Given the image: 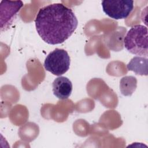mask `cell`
Returning <instances> with one entry per match:
<instances>
[{
    "instance_id": "obj_8",
    "label": "cell",
    "mask_w": 148,
    "mask_h": 148,
    "mask_svg": "<svg viewBox=\"0 0 148 148\" xmlns=\"http://www.w3.org/2000/svg\"><path fill=\"white\" fill-rule=\"evenodd\" d=\"M137 85L136 77L132 76L123 77L120 82V90L124 96L131 95L135 90Z\"/></svg>"
},
{
    "instance_id": "obj_7",
    "label": "cell",
    "mask_w": 148,
    "mask_h": 148,
    "mask_svg": "<svg viewBox=\"0 0 148 148\" xmlns=\"http://www.w3.org/2000/svg\"><path fill=\"white\" fill-rule=\"evenodd\" d=\"M147 58L136 56L133 57L127 65L128 71H133L136 75H147Z\"/></svg>"
},
{
    "instance_id": "obj_3",
    "label": "cell",
    "mask_w": 148,
    "mask_h": 148,
    "mask_svg": "<svg viewBox=\"0 0 148 148\" xmlns=\"http://www.w3.org/2000/svg\"><path fill=\"white\" fill-rule=\"evenodd\" d=\"M70 57L64 49H56L50 52L44 61L45 69L56 76L66 73L70 66Z\"/></svg>"
},
{
    "instance_id": "obj_4",
    "label": "cell",
    "mask_w": 148,
    "mask_h": 148,
    "mask_svg": "<svg viewBox=\"0 0 148 148\" xmlns=\"http://www.w3.org/2000/svg\"><path fill=\"white\" fill-rule=\"evenodd\" d=\"M101 4L104 13L114 20L126 18L134 8L131 0H104Z\"/></svg>"
},
{
    "instance_id": "obj_2",
    "label": "cell",
    "mask_w": 148,
    "mask_h": 148,
    "mask_svg": "<svg viewBox=\"0 0 148 148\" xmlns=\"http://www.w3.org/2000/svg\"><path fill=\"white\" fill-rule=\"evenodd\" d=\"M147 28L142 25L132 26L124 39L125 48L131 54L147 58L148 56Z\"/></svg>"
},
{
    "instance_id": "obj_5",
    "label": "cell",
    "mask_w": 148,
    "mask_h": 148,
    "mask_svg": "<svg viewBox=\"0 0 148 148\" xmlns=\"http://www.w3.org/2000/svg\"><path fill=\"white\" fill-rule=\"evenodd\" d=\"M23 5L21 1H2L1 2V30L9 27Z\"/></svg>"
},
{
    "instance_id": "obj_6",
    "label": "cell",
    "mask_w": 148,
    "mask_h": 148,
    "mask_svg": "<svg viewBox=\"0 0 148 148\" xmlns=\"http://www.w3.org/2000/svg\"><path fill=\"white\" fill-rule=\"evenodd\" d=\"M54 95L60 99H66L69 97L72 91V83L66 77L59 76L53 82Z\"/></svg>"
},
{
    "instance_id": "obj_1",
    "label": "cell",
    "mask_w": 148,
    "mask_h": 148,
    "mask_svg": "<svg viewBox=\"0 0 148 148\" xmlns=\"http://www.w3.org/2000/svg\"><path fill=\"white\" fill-rule=\"evenodd\" d=\"M38 35L50 45L60 44L76 30L77 19L73 10L64 4L55 3L40 8L35 20Z\"/></svg>"
}]
</instances>
